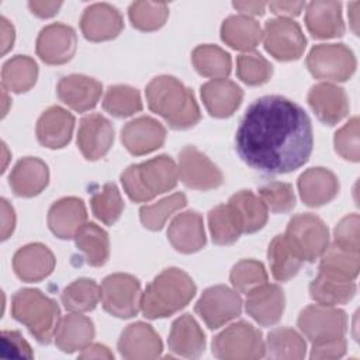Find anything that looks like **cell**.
Masks as SVG:
<instances>
[{
    "label": "cell",
    "instance_id": "cell-1",
    "mask_svg": "<svg viewBox=\"0 0 360 360\" xmlns=\"http://www.w3.org/2000/svg\"><path fill=\"white\" fill-rule=\"evenodd\" d=\"M240 159L250 167L283 174L308 162L314 135L311 120L294 101L264 96L246 110L235 136Z\"/></svg>",
    "mask_w": 360,
    "mask_h": 360
},
{
    "label": "cell",
    "instance_id": "cell-56",
    "mask_svg": "<svg viewBox=\"0 0 360 360\" xmlns=\"http://www.w3.org/2000/svg\"><path fill=\"white\" fill-rule=\"evenodd\" d=\"M62 1H30L28 7L32 11V14L41 17V18H49L58 13L60 8Z\"/></svg>",
    "mask_w": 360,
    "mask_h": 360
},
{
    "label": "cell",
    "instance_id": "cell-40",
    "mask_svg": "<svg viewBox=\"0 0 360 360\" xmlns=\"http://www.w3.org/2000/svg\"><path fill=\"white\" fill-rule=\"evenodd\" d=\"M195 70L205 77L222 79L231 72V56L217 45H200L191 53Z\"/></svg>",
    "mask_w": 360,
    "mask_h": 360
},
{
    "label": "cell",
    "instance_id": "cell-43",
    "mask_svg": "<svg viewBox=\"0 0 360 360\" xmlns=\"http://www.w3.org/2000/svg\"><path fill=\"white\" fill-rule=\"evenodd\" d=\"M103 107L114 117H129L142 110L141 94L136 89L127 84L111 86L103 98Z\"/></svg>",
    "mask_w": 360,
    "mask_h": 360
},
{
    "label": "cell",
    "instance_id": "cell-2",
    "mask_svg": "<svg viewBox=\"0 0 360 360\" xmlns=\"http://www.w3.org/2000/svg\"><path fill=\"white\" fill-rule=\"evenodd\" d=\"M149 108L172 128L187 129L200 118V108L193 91L173 76H158L146 87Z\"/></svg>",
    "mask_w": 360,
    "mask_h": 360
},
{
    "label": "cell",
    "instance_id": "cell-53",
    "mask_svg": "<svg viewBox=\"0 0 360 360\" xmlns=\"http://www.w3.org/2000/svg\"><path fill=\"white\" fill-rule=\"evenodd\" d=\"M346 353V339L338 338L321 343H312L311 359H339Z\"/></svg>",
    "mask_w": 360,
    "mask_h": 360
},
{
    "label": "cell",
    "instance_id": "cell-52",
    "mask_svg": "<svg viewBox=\"0 0 360 360\" xmlns=\"http://www.w3.org/2000/svg\"><path fill=\"white\" fill-rule=\"evenodd\" d=\"M1 357L6 359H32L34 353L27 340L17 330H3Z\"/></svg>",
    "mask_w": 360,
    "mask_h": 360
},
{
    "label": "cell",
    "instance_id": "cell-42",
    "mask_svg": "<svg viewBox=\"0 0 360 360\" xmlns=\"http://www.w3.org/2000/svg\"><path fill=\"white\" fill-rule=\"evenodd\" d=\"M60 298L68 311H72V312L93 311L100 300V287L94 280L79 278L70 283L62 291Z\"/></svg>",
    "mask_w": 360,
    "mask_h": 360
},
{
    "label": "cell",
    "instance_id": "cell-32",
    "mask_svg": "<svg viewBox=\"0 0 360 360\" xmlns=\"http://www.w3.org/2000/svg\"><path fill=\"white\" fill-rule=\"evenodd\" d=\"M263 32L256 20L248 15H231L221 27L222 41L238 51H252L262 41Z\"/></svg>",
    "mask_w": 360,
    "mask_h": 360
},
{
    "label": "cell",
    "instance_id": "cell-13",
    "mask_svg": "<svg viewBox=\"0 0 360 360\" xmlns=\"http://www.w3.org/2000/svg\"><path fill=\"white\" fill-rule=\"evenodd\" d=\"M179 176L184 186L194 190H211L222 184L221 170L197 148L188 145L179 153Z\"/></svg>",
    "mask_w": 360,
    "mask_h": 360
},
{
    "label": "cell",
    "instance_id": "cell-25",
    "mask_svg": "<svg viewBox=\"0 0 360 360\" xmlns=\"http://www.w3.org/2000/svg\"><path fill=\"white\" fill-rule=\"evenodd\" d=\"M87 211L84 202L76 197H65L52 204L48 212V226L60 239L75 238L86 224Z\"/></svg>",
    "mask_w": 360,
    "mask_h": 360
},
{
    "label": "cell",
    "instance_id": "cell-58",
    "mask_svg": "<svg viewBox=\"0 0 360 360\" xmlns=\"http://www.w3.org/2000/svg\"><path fill=\"white\" fill-rule=\"evenodd\" d=\"M233 7L243 15H262L264 13V3L259 1H233Z\"/></svg>",
    "mask_w": 360,
    "mask_h": 360
},
{
    "label": "cell",
    "instance_id": "cell-38",
    "mask_svg": "<svg viewBox=\"0 0 360 360\" xmlns=\"http://www.w3.org/2000/svg\"><path fill=\"white\" fill-rule=\"evenodd\" d=\"M307 345L302 336L290 328H277L267 336L264 354L270 359L300 360L305 357Z\"/></svg>",
    "mask_w": 360,
    "mask_h": 360
},
{
    "label": "cell",
    "instance_id": "cell-6",
    "mask_svg": "<svg viewBox=\"0 0 360 360\" xmlns=\"http://www.w3.org/2000/svg\"><path fill=\"white\" fill-rule=\"evenodd\" d=\"M212 354L224 360L260 359L264 356V342L259 329L240 321L229 325L214 338Z\"/></svg>",
    "mask_w": 360,
    "mask_h": 360
},
{
    "label": "cell",
    "instance_id": "cell-17",
    "mask_svg": "<svg viewBox=\"0 0 360 360\" xmlns=\"http://www.w3.org/2000/svg\"><path fill=\"white\" fill-rule=\"evenodd\" d=\"M165 139V127L150 117L135 118L125 124L121 131V141L124 146L128 149V152L136 156L146 155L159 149Z\"/></svg>",
    "mask_w": 360,
    "mask_h": 360
},
{
    "label": "cell",
    "instance_id": "cell-30",
    "mask_svg": "<svg viewBox=\"0 0 360 360\" xmlns=\"http://www.w3.org/2000/svg\"><path fill=\"white\" fill-rule=\"evenodd\" d=\"M169 349L183 357H200L205 349V336L195 319L184 314L177 318L170 329Z\"/></svg>",
    "mask_w": 360,
    "mask_h": 360
},
{
    "label": "cell",
    "instance_id": "cell-16",
    "mask_svg": "<svg viewBox=\"0 0 360 360\" xmlns=\"http://www.w3.org/2000/svg\"><path fill=\"white\" fill-rule=\"evenodd\" d=\"M118 350L124 359L150 360L160 356L163 346L159 335L150 325L135 322L122 330Z\"/></svg>",
    "mask_w": 360,
    "mask_h": 360
},
{
    "label": "cell",
    "instance_id": "cell-35",
    "mask_svg": "<svg viewBox=\"0 0 360 360\" xmlns=\"http://www.w3.org/2000/svg\"><path fill=\"white\" fill-rule=\"evenodd\" d=\"M75 243L77 249L84 255L87 264L100 267L110 256L108 235L98 225L90 222L84 224L75 235Z\"/></svg>",
    "mask_w": 360,
    "mask_h": 360
},
{
    "label": "cell",
    "instance_id": "cell-33",
    "mask_svg": "<svg viewBox=\"0 0 360 360\" xmlns=\"http://www.w3.org/2000/svg\"><path fill=\"white\" fill-rule=\"evenodd\" d=\"M309 294L318 304L335 307L346 304L354 297L356 284L353 280H345L319 271L309 284Z\"/></svg>",
    "mask_w": 360,
    "mask_h": 360
},
{
    "label": "cell",
    "instance_id": "cell-36",
    "mask_svg": "<svg viewBox=\"0 0 360 360\" xmlns=\"http://www.w3.org/2000/svg\"><path fill=\"white\" fill-rule=\"evenodd\" d=\"M38 66L35 60L25 55L8 59L1 69L3 87L13 93L28 91L37 82Z\"/></svg>",
    "mask_w": 360,
    "mask_h": 360
},
{
    "label": "cell",
    "instance_id": "cell-49",
    "mask_svg": "<svg viewBox=\"0 0 360 360\" xmlns=\"http://www.w3.org/2000/svg\"><path fill=\"white\" fill-rule=\"evenodd\" d=\"M260 200L271 212H288L295 207V195L291 184L271 181L259 188Z\"/></svg>",
    "mask_w": 360,
    "mask_h": 360
},
{
    "label": "cell",
    "instance_id": "cell-54",
    "mask_svg": "<svg viewBox=\"0 0 360 360\" xmlns=\"http://www.w3.org/2000/svg\"><path fill=\"white\" fill-rule=\"evenodd\" d=\"M304 3L298 1H274V3H269L270 10L277 14V15H283V17H292V15H298L301 13V10L304 8Z\"/></svg>",
    "mask_w": 360,
    "mask_h": 360
},
{
    "label": "cell",
    "instance_id": "cell-4",
    "mask_svg": "<svg viewBox=\"0 0 360 360\" xmlns=\"http://www.w3.org/2000/svg\"><path fill=\"white\" fill-rule=\"evenodd\" d=\"M179 180V169L172 158L160 155L139 165H131L121 174L127 195L135 202H145L158 194L170 191Z\"/></svg>",
    "mask_w": 360,
    "mask_h": 360
},
{
    "label": "cell",
    "instance_id": "cell-29",
    "mask_svg": "<svg viewBox=\"0 0 360 360\" xmlns=\"http://www.w3.org/2000/svg\"><path fill=\"white\" fill-rule=\"evenodd\" d=\"M305 24L315 38H335L345 32L342 4L338 1H312L307 6Z\"/></svg>",
    "mask_w": 360,
    "mask_h": 360
},
{
    "label": "cell",
    "instance_id": "cell-44",
    "mask_svg": "<svg viewBox=\"0 0 360 360\" xmlns=\"http://www.w3.org/2000/svg\"><path fill=\"white\" fill-rule=\"evenodd\" d=\"M90 205L96 218L105 225L115 224L124 211V201L114 183H105L100 191L94 193Z\"/></svg>",
    "mask_w": 360,
    "mask_h": 360
},
{
    "label": "cell",
    "instance_id": "cell-50",
    "mask_svg": "<svg viewBox=\"0 0 360 360\" xmlns=\"http://www.w3.org/2000/svg\"><path fill=\"white\" fill-rule=\"evenodd\" d=\"M335 149L346 160L359 162L360 146H359V118L353 117L335 134Z\"/></svg>",
    "mask_w": 360,
    "mask_h": 360
},
{
    "label": "cell",
    "instance_id": "cell-18",
    "mask_svg": "<svg viewBox=\"0 0 360 360\" xmlns=\"http://www.w3.org/2000/svg\"><path fill=\"white\" fill-rule=\"evenodd\" d=\"M124 27L120 11L107 3H94L89 6L82 18L80 28L89 41H107L115 38Z\"/></svg>",
    "mask_w": 360,
    "mask_h": 360
},
{
    "label": "cell",
    "instance_id": "cell-14",
    "mask_svg": "<svg viewBox=\"0 0 360 360\" xmlns=\"http://www.w3.org/2000/svg\"><path fill=\"white\" fill-rule=\"evenodd\" d=\"M76 32L65 24H49L37 38V53L48 65H62L76 52Z\"/></svg>",
    "mask_w": 360,
    "mask_h": 360
},
{
    "label": "cell",
    "instance_id": "cell-26",
    "mask_svg": "<svg viewBox=\"0 0 360 360\" xmlns=\"http://www.w3.org/2000/svg\"><path fill=\"white\" fill-rule=\"evenodd\" d=\"M242 89L228 79H214L202 84L201 98L207 111L217 118L231 117L240 105Z\"/></svg>",
    "mask_w": 360,
    "mask_h": 360
},
{
    "label": "cell",
    "instance_id": "cell-28",
    "mask_svg": "<svg viewBox=\"0 0 360 360\" xmlns=\"http://www.w3.org/2000/svg\"><path fill=\"white\" fill-rule=\"evenodd\" d=\"M49 180L48 166L38 158H22L13 167L8 183L15 195L34 197L39 194Z\"/></svg>",
    "mask_w": 360,
    "mask_h": 360
},
{
    "label": "cell",
    "instance_id": "cell-21",
    "mask_svg": "<svg viewBox=\"0 0 360 360\" xmlns=\"http://www.w3.org/2000/svg\"><path fill=\"white\" fill-rule=\"evenodd\" d=\"M58 97L72 110L84 112L96 107L100 100L103 86L93 77L83 75H69L59 80Z\"/></svg>",
    "mask_w": 360,
    "mask_h": 360
},
{
    "label": "cell",
    "instance_id": "cell-19",
    "mask_svg": "<svg viewBox=\"0 0 360 360\" xmlns=\"http://www.w3.org/2000/svg\"><path fill=\"white\" fill-rule=\"evenodd\" d=\"M308 104L326 125H335L349 112V98L342 87L332 83H318L308 93Z\"/></svg>",
    "mask_w": 360,
    "mask_h": 360
},
{
    "label": "cell",
    "instance_id": "cell-24",
    "mask_svg": "<svg viewBox=\"0 0 360 360\" xmlns=\"http://www.w3.org/2000/svg\"><path fill=\"white\" fill-rule=\"evenodd\" d=\"M172 246L181 253H194L205 245L202 217L195 211H186L173 218L167 229Z\"/></svg>",
    "mask_w": 360,
    "mask_h": 360
},
{
    "label": "cell",
    "instance_id": "cell-59",
    "mask_svg": "<svg viewBox=\"0 0 360 360\" xmlns=\"http://www.w3.org/2000/svg\"><path fill=\"white\" fill-rule=\"evenodd\" d=\"M13 42H14V28L4 17H1V53L3 55L13 46Z\"/></svg>",
    "mask_w": 360,
    "mask_h": 360
},
{
    "label": "cell",
    "instance_id": "cell-41",
    "mask_svg": "<svg viewBox=\"0 0 360 360\" xmlns=\"http://www.w3.org/2000/svg\"><path fill=\"white\" fill-rule=\"evenodd\" d=\"M321 257L319 271L345 280H354L359 274V253L345 250L333 243Z\"/></svg>",
    "mask_w": 360,
    "mask_h": 360
},
{
    "label": "cell",
    "instance_id": "cell-39",
    "mask_svg": "<svg viewBox=\"0 0 360 360\" xmlns=\"http://www.w3.org/2000/svg\"><path fill=\"white\" fill-rule=\"evenodd\" d=\"M208 225L212 242L231 245L238 240L242 232L240 221L231 204H221L208 212Z\"/></svg>",
    "mask_w": 360,
    "mask_h": 360
},
{
    "label": "cell",
    "instance_id": "cell-20",
    "mask_svg": "<svg viewBox=\"0 0 360 360\" xmlns=\"http://www.w3.org/2000/svg\"><path fill=\"white\" fill-rule=\"evenodd\" d=\"M246 312L260 325L270 326L281 319L284 292L276 284H262L246 294Z\"/></svg>",
    "mask_w": 360,
    "mask_h": 360
},
{
    "label": "cell",
    "instance_id": "cell-48",
    "mask_svg": "<svg viewBox=\"0 0 360 360\" xmlns=\"http://www.w3.org/2000/svg\"><path fill=\"white\" fill-rule=\"evenodd\" d=\"M238 77L249 86H259L273 75V66L259 53H242L236 59Z\"/></svg>",
    "mask_w": 360,
    "mask_h": 360
},
{
    "label": "cell",
    "instance_id": "cell-31",
    "mask_svg": "<svg viewBox=\"0 0 360 360\" xmlns=\"http://www.w3.org/2000/svg\"><path fill=\"white\" fill-rule=\"evenodd\" d=\"M53 338L56 346L65 353L83 350L94 338V325L84 315L69 314L60 318Z\"/></svg>",
    "mask_w": 360,
    "mask_h": 360
},
{
    "label": "cell",
    "instance_id": "cell-45",
    "mask_svg": "<svg viewBox=\"0 0 360 360\" xmlns=\"http://www.w3.org/2000/svg\"><path fill=\"white\" fill-rule=\"evenodd\" d=\"M187 204L186 195L183 193H176L169 197L159 200L152 205H143L139 210L141 222L145 228L150 231H159L163 228L167 218L177 210L184 208Z\"/></svg>",
    "mask_w": 360,
    "mask_h": 360
},
{
    "label": "cell",
    "instance_id": "cell-3",
    "mask_svg": "<svg viewBox=\"0 0 360 360\" xmlns=\"http://www.w3.org/2000/svg\"><path fill=\"white\" fill-rule=\"evenodd\" d=\"M195 284L180 269L170 267L158 274L141 298V309L149 319L166 318L183 309L194 297Z\"/></svg>",
    "mask_w": 360,
    "mask_h": 360
},
{
    "label": "cell",
    "instance_id": "cell-46",
    "mask_svg": "<svg viewBox=\"0 0 360 360\" xmlns=\"http://www.w3.org/2000/svg\"><path fill=\"white\" fill-rule=\"evenodd\" d=\"M132 25L141 31H155L160 28L169 15V8L165 3L135 1L128 10Z\"/></svg>",
    "mask_w": 360,
    "mask_h": 360
},
{
    "label": "cell",
    "instance_id": "cell-11",
    "mask_svg": "<svg viewBox=\"0 0 360 360\" xmlns=\"http://www.w3.org/2000/svg\"><path fill=\"white\" fill-rule=\"evenodd\" d=\"M263 42L266 51L278 60L298 59L307 45L300 25L285 17L273 18L266 22Z\"/></svg>",
    "mask_w": 360,
    "mask_h": 360
},
{
    "label": "cell",
    "instance_id": "cell-22",
    "mask_svg": "<svg viewBox=\"0 0 360 360\" xmlns=\"http://www.w3.org/2000/svg\"><path fill=\"white\" fill-rule=\"evenodd\" d=\"M53 267V253L41 243H30L20 248L13 257L14 273L27 283L41 281L52 273Z\"/></svg>",
    "mask_w": 360,
    "mask_h": 360
},
{
    "label": "cell",
    "instance_id": "cell-5",
    "mask_svg": "<svg viewBox=\"0 0 360 360\" xmlns=\"http://www.w3.org/2000/svg\"><path fill=\"white\" fill-rule=\"evenodd\" d=\"M11 315L27 326L39 343H49L60 321L58 304L39 290H18L11 300Z\"/></svg>",
    "mask_w": 360,
    "mask_h": 360
},
{
    "label": "cell",
    "instance_id": "cell-37",
    "mask_svg": "<svg viewBox=\"0 0 360 360\" xmlns=\"http://www.w3.org/2000/svg\"><path fill=\"white\" fill-rule=\"evenodd\" d=\"M270 270L277 281L292 278L301 269L302 259L292 250L284 235H277L269 245L267 250Z\"/></svg>",
    "mask_w": 360,
    "mask_h": 360
},
{
    "label": "cell",
    "instance_id": "cell-8",
    "mask_svg": "<svg viewBox=\"0 0 360 360\" xmlns=\"http://www.w3.org/2000/svg\"><path fill=\"white\" fill-rule=\"evenodd\" d=\"M307 66L316 79L345 82L356 70V58L343 44H319L309 51Z\"/></svg>",
    "mask_w": 360,
    "mask_h": 360
},
{
    "label": "cell",
    "instance_id": "cell-7",
    "mask_svg": "<svg viewBox=\"0 0 360 360\" xmlns=\"http://www.w3.org/2000/svg\"><path fill=\"white\" fill-rule=\"evenodd\" d=\"M285 239L292 250L307 262L322 256L329 246V232L323 221L314 214L294 215L285 231Z\"/></svg>",
    "mask_w": 360,
    "mask_h": 360
},
{
    "label": "cell",
    "instance_id": "cell-15",
    "mask_svg": "<svg viewBox=\"0 0 360 360\" xmlns=\"http://www.w3.org/2000/svg\"><path fill=\"white\" fill-rule=\"evenodd\" d=\"M114 142V128L101 114H90L82 118L77 131V146L87 160L103 158Z\"/></svg>",
    "mask_w": 360,
    "mask_h": 360
},
{
    "label": "cell",
    "instance_id": "cell-27",
    "mask_svg": "<svg viewBox=\"0 0 360 360\" xmlns=\"http://www.w3.org/2000/svg\"><path fill=\"white\" fill-rule=\"evenodd\" d=\"M298 190L308 207H321L336 197L339 181L330 170L311 167L298 177Z\"/></svg>",
    "mask_w": 360,
    "mask_h": 360
},
{
    "label": "cell",
    "instance_id": "cell-47",
    "mask_svg": "<svg viewBox=\"0 0 360 360\" xmlns=\"http://www.w3.org/2000/svg\"><path fill=\"white\" fill-rule=\"evenodd\" d=\"M229 278L236 291L248 294L253 288L267 283V273L260 262L246 259L232 267Z\"/></svg>",
    "mask_w": 360,
    "mask_h": 360
},
{
    "label": "cell",
    "instance_id": "cell-57",
    "mask_svg": "<svg viewBox=\"0 0 360 360\" xmlns=\"http://www.w3.org/2000/svg\"><path fill=\"white\" fill-rule=\"evenodd\" d=\"M80 359H112V353L103 345H89L79 354Z\"/></svg>",
    "mask_w": 360,
    "mask_h": 360
},
{
    "label": "cell",
    "instance_id": "cell-34",
    "mask_svg": "<svg viewBox=\"0 0 360 360\" xmlns=\"http://www.w3.org/2000/svg\"><path fill=\"white\" fill-rule=\"evenodd\" d=\"M228 204L235 210L243 233H253L262 229L267 221V207L249 190H242L233 194Z\"/></svg>",
    "mask_w": 360,
    "mask_h": 360
},
{
    "label": "cell",
    "instance_id": "cell-23",
    "mask_svg": "<svg viewBox=\"0 0 360 360\" xmlns=\"http://www.w3.org/2000/svg\"><path fill=\"white\" fill-rule=\"evenodd\" d=\"M75 127V117L59 105L49 107L37 122V138L42 146L59 149L69 143Z\"/></svg>",
    "mask_w": 360,
    "mask_h": 360
},
{
    "label": "cell",
    "instance_id": "cell-10",
    "mask_svg": "<svg viewBox=\"0 0 360 360\" xmlns=\"http://www.w3.org/2000/svg\"><path fill=\"white\" fill-rule=\"evenodd\" d=\"M298 328L308 340L321 343L343 338L347 330V316L345 311L333 307L309 305L300 312Z\"/></svg>",
    "mask_w": 360,
    "mask_h": 360
},
{
    "label": "cell",
    "instance_id": "cell-51",
    "mask_svg": "<svg viewBox=\"0 0 360 360\" xmlns=\"http://www.w3.org/2000/svg\"><path fill=\"white\" fill-rule=\"evenodd\" d=\"M335 245L339 248L359 253V215L352 214L345 217L335 228Z\"/></svg>",
    "mask_w": 360,
    "mask_h": 360
},
{
    "label": "cell",
    "instance_id": "cell-55",
    "mask_svg": "<svg viewBox=\"0 0 360 360\" xmlns=\"http://www.w3.org/2000/svg\"><path fill=\"white\" fill-rule=\"evenodd\" d=\"M14 225H15L14 210L6 200H1V239L3 240H6L13 233Z\"/></svg>",
    "mask_w": 360,
    "mask_h": 360
},
{
    "label": "cell",
    "instance_id": "cell-9",
    "mask_svg": "<svg viewBox=\"0 0 360 360\" xmlns=\"http://www.w3.org/2000/svg\"><path fill=\"white\" fill-rule=\"evenodd\" d=\"M100 298L108 314L117 318H132L141 308V284L131 274H110L101 283Z\"/></svg>",
    "mask_w": 360,
    "mask_h": 360
},
{
    "label": "cell",
    "instance_id": "cell-12",
    "mask_svg": "<svg viewBox=\"0 0 360 360\" xmlns=\"http://www.w3.org/2000/svg\"><path fill=\"white\" fill-rule=\"evenodd\" d=\"M194 309L210 329H217L240 315L242 300L235 290L214 285L202 292Z\"/></svg>",
    "mask_w": 360,
    "mask_h": 360
}]
</instances>
